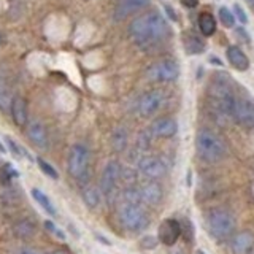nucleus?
<instances>
[{
    "label": "nucleus",
    "mask_w": 254,
    "mask_h": 254,
    "mask_svg": "<svg viewBox=\"0 0 254 254\" xmlns=\"http://www.w3.org/2000/svg\"><path fill=\"white\" fill-rule=\"evenodd\" d=\"M129 34L135 45L146 50V48L156 46L159 42H164L169 37L170 29L161 13L148 11L130 22Z\"/></svg>",
    "instance_id": "f257e3e1"
},
{
    "label": "nucleus",
    "mask_w": 254,
    "mask_h": 254,
    "mask_svg": "<svg viewBox=\"0 0 254 254\" xmlns=\"http://www.w3.org/2000/svg\"><path fill=\"white\" fill-rule=\"evenodd\" d=\"M195 149L200 159L206 162H218L226 156V143L218 133L210 129L198 130L195 137Z\"/></svg>",
    "instance_id": "f03ea898"
},
{
    "label": "nucleus",
    "mask_w": 254,
    "mask_h": 254,
    "mask_svg": "<svg viewBox=\"0 0 254 254\" xmlns=\"http://www.w3.org/2000/svg\"><path fill=\"white\" fill-rule=\"evenodd\" d=\"M119 221L130 232H141L149 224V218L140 203L124 202L119 205Z\"/></svg>",
    "instance_id": "7ed1b4c3"
},
{
    "label": "nucleus",
    "mask_w": 254,
    "mask_h": 254,
    "mask_svg": "<svg viewBox=\"0 0 254 254\" xmlns=\"http://www.w3.org/2000/svg\"><path fill=\"white\" fill-rule=\"evenodd\" d=\"M235 229L232 214L226 210H213L208 216V230L216 240H226Z\"/></svg>",
    "instance_id": "20e7f679"
},
{
    "label": "nucleus",
    "mask_w": 254,
    "mask_h": 254,
    "mask_svg": "<svg viewBox=\"0 0 254 254\" xmlns=\"http://www.w3.org/2000/svg\"><path fill=\"white\" fill-rule=\"evenodd\" d=\"M68 173L76 180H81L87 173V167H89V151L84 145H73L68 154Z\"/></svg>",
    "instance_id": "39448f33"
},
{
    "label": "nucleus",
    "mask_w": 254,
    "mask_h": 254,
    "mask_svg": "<svg viewBox=\"0 0 254 254\" xmlns=\"http://www.w3.org/2000/svg\"><path fill=\"white\" fill-rule=\"evenodd\" d=\"M180 75V67L175 61L165 59L156 62L153 67L148 68V78L156 83H170L175 81Z\"/></svg>",
    "instance_id": "423d86ee"
},
{
    "label": "nucleus",
    "mask_w": 254,
    "mask_h": 254,
    "mask_svg": "<svg viewBox=\"0 0 254 254\" xmlns=\"http://www.w3.org/2000/svg\"><path fill=\"white\" fill-rule=\"evenodd\" d=\"M121 165H119L118 161H110L107 162L105 169L102 172V178H100V192L102 195L110 197L111 194L115 192L116 185L119 178H121Z\"/></svg>",
    "instance_id": "0eeeda50"
},
{
    "label": "nucleus",
    "mask_w": 254,
    "mask_h": 254,
    "mask_svg": "<svg viewBox=\"0 0 254 254\" xmlns=\"http://www.w3.org/2000/svg\"><path fill=\"white\" fill-rule=\"evenodd\" d=\"M164 102V94L157 89L148 91L146 94L141 95V99L138 102V113L143 118H149L154 113H157V110L161 108Z\"/></svg>",
    "instance_id": "6e6552de"
},
{
    "label": "nucleus",
    "mask_w": 254,
    "mask_h": 254,
    "mask_svg": "<svg viewBox=\"0 0 254 254\" xmlns=\"http://www.w3.org/2000/svg\"><path fill=\"white\" fill-rule=\"evenodd\" d=\"M138 170L145 175L146 178L151 180H157L165 175L167 172V165L162 161L161 157H156V156H146L140 159L138 162Z\"/></svg>",
    "instance_id": "1a4fd4ad"
},
{
    "label": "nucleus",
    "mask_w": 254,
    "mask_h": 254,
    "mask_svg": "<svg viewBox=\"0 0 254 254\" xmlns=\"http://www.w3.org/2000/svg\"><path fill=\"white\" fill-rule=\"evenodd\" d=\"M232 118L246 129H254V103L243 99L235 100Z\"/></svg>",
    "instance_id": "9d476101"
},
{
    "label": "nucleus",
    "mask_w": 254,
    "mask_h": 254,
    "mask_svg": "<svg viewBox=\"0 0 254 254\" xmlns=\"http://www.w3.org/2000/svg\"><path fill=\"white\" fill-rule=\"evenodd\" d=\"M159 242H162L167 246H172L178 242L181 237V224L177 219H165L161 226H159Z\"/></svg>",
    "instance_id": "9b49d317"
},
{
    "label": "nucleus",
    "mask_w": 254,
    "mask_h": 254,
    "mask_svg": "<svg viewBox=\"0 0 254 254\" xmlns=\"http://www.w3.org/2000/svg\"><path fill=\"white\" fill-rule=\"evenodd\" d=\"M149 5V0H118L115 8V19L123 21L129 18L135 11H140L141 8Z\"/></svg>",
    "instance_id": "f8f14e48"
},
{
    "label": "nucleus",
    "mask_w": 254,
    "mask_h": 254,
    "mask_svg": "<svg viewBox=\"0 0 254 254\" xmlns=\"http://www.w3.org/2000/svg\"><path fill=\"white\" fill-rule=\"evenodd\" d=\"M151 133L154 135V137H159V138H170L173 137L175 133L178 130V124L175 121L173 118H169V116H164V118H159L153 123L151 126Z\"/></svg>",
    "instance_id": "ddd939ff"
},
{
    "label": "nucleus",
    "mask_w": 254,
    "mask_h": 254,
    "mask_svg": "<svg viewBox=\"0 0 254 254\" xmlns=\"http://www.w3.org/2000/svg\"><path fill=\"white\" fill-rule=\"evenodd\" d=\"M27 137L40 149H48V146H50V138H48L46 127L40 121L29 123V126H27Z\"/></svg>",
    "instance_id": "4468645a"
},
{
    "label": "nucleus",
    "mask_w": 254,
    "mask_h": 254,
    "mask_svg": "<svg viewBox=\"0 0 254 254\" xmlns=\"http://www.w3.org/2000/svg\"><path fill=\"white\" fill-rule=\"evenodd\" d=\"M162 186L156 181H149L146 185H143L140 189V197L141 202H145L148 205H157L162 200Z\"/></svg>",
    "instance_id": "2eb2a0df"
},
{
    "label": "nucleus",
    "mask_w": 254,
    "mask_h": 254,
    "mask_svg": "<svg viewBox=\"0 0 254 254\" xmlns=\"http://www.w3.org/2000/svg\"><path fill=\"white\" fill-rule=\"evenodd\" d=\"M10 111L13 116V121L16 126H26L27 124V105L21 95H14L10 103Z\"/></svg>",
    "instance_id": "dca6fc26"
},
{
    "label": "nucleus",
    "mask_w": 254,
    "mask_h": 254,
    "mask_svg": "<svg viewBox=\"0 0 254 254\" xmlns=\"http://www.w3.org/2000/svg\"><path fill=\"white\" fill-rule=\"evenodd\" d=\"M253 245H254V235L248 232V230H243V232L237 234L232 238V243H230L234 254H246L253 248Z\"/></svg>",
    "instance_id": "f3484780"
},
{
    "label": "nucleus",
    "mask_w": 254,
    "mask_h": 254,
    "mask_svg": "<svg viewBox=\"0 0 254 254\" xmlns=\"http://www.w3.org/2000/svg\"><path fill=\"white\" fill-rule=\"evenodd\" d=\"M227 59L229 62L232 64V65L237 68V70H246L250 67V61L246 58V54L240 50L238 46H229L227 48Z\"/></svg>",
    "instance_id": "a211bd4d"
},
{
    "label": "nucleus",
    "mask_w": 254,
    "mask_h": 254,
    "mask_svg": "<svg viewBox=\"0 0 254 254\" xmlns=\"http://www.w3.org/2000/svg\"><path fill=\"white\" fill-rule=\"evenodd\" d=\"M185 50L189 54H198L205 50V43L200 37H197L194 32H188L185 35Z\"/></svg>",
    "instance_id": "6ab92c4d"
},
{
    "label": "nucleus",
    "mask_w": 254,
    "mask_h": 254,
    "mask_svg": "<svg viewBox=\"0 0 254 254\" xmlns=\"http://www.w3.org/2000/svg\"><path fill=\"white\" fill-rule=\"evenodd\" d=\"M198 29L205 35V37H210L216 32V19L211 13H202L198 16Z\"/></svg>",
    "instance_id": "aec40b11"
},
{
    "label": "nucleus",
    "mask_w": 254,
    "mask_h": 254,
    "mask_svg": "<svg viewBox=\"0 0 254 254\" xmlns=\"http://www.w3.org/2000/svg\"><path fill=\"white\" fill-rule=\"evenodd\" d=\"M83 200L89 208H97L102 202V192L99 188L95 186H87L83 189Z\"/></svg>",
    "instance_id": "412c9836"
},
{
    "label": "nucleus",
    "mask_w": 254,
    "mask_h": 254,
    "mask_svg": "<svg viewBox=\"0 0 254 254\" xmlns=\"http://www.w3.org/2000/svg\"><path fill=\"white\" fill-rule=\"evenodd\" d=\"M127 141H129V135H127V130L124 127H118V129L111 135V145H113L115 151L121 153L127 148Z\"/></svg>",
    "instance_id": "4be33fe9"
},
{
    "label": "nucleus",
    "mask_w": 254,
    "mask_h": 254,
    "mask_svg": "<svg viewBox=\"0 0 254 254\" xmlns=\"http://www.w3.org/2000/svg\"><path fill=\"white\" fill-rule=\"evenodd\" d=\"M14 235L18 238H29L35 234V224L29 219H21L19 222H16L14 227Z\"/></svg>",
    "instance_id": "5701e85b"
},
{
    "label": "nucleus",
    "mask_w": 254,
    "mask_h": 254,
    "mask_svg": "<svg viewBox=\"0 0 254 254\" xmlns=\"http://www.w3.org/2000/svg\"><path fill=\"white\" fill-rule=\"evenodd\" d=\"M32 197H34L35 200H37L40 205H42V208H45L46 213H50L51 216H54V214H56V208H54V205L51 203L50 197H48L46 194H43L42 190L37 189V188L32 189Z\"/></svg>",
    "instance_id": "b1692460"
},
{
    "label": "nucleus",
    "mask_w": 254,
    "mask_h": 254,
    "mask_svg": "<svg viewBox=\"0 0 254 254\" xmlns=\"http://www.w3.org/2000/svg\"><path fill=\"white\" fill-rule=\"evenodd\" d=\"M10 97V87L6 86V83L3 79H0V110L2 111H8L10 110V103H11Z\"/></svg>",
    "instance_id": "393cba45"
},
{
    "label": "nucleus",
    "mask_w": 254,
    "mask_h": 254,
    "mask_svg": "<svg viewBox=\"0 0 254 254\" xmlns=\"http://www.w3.org/2000/svg\"><path fill=\"white\" fill-rule=\"evenodd\" d=\"M218 14H219V21L222 22V26H226V27H234V24H235V16H234L232 11L229 10V8L221 6Z\"/></svg>",
    "instance_id": "a878e982"
},
{
    "label": "nucleus",
    "mask_w": 254,
    "mask_h": 254,
    "mask_svg": "<svg viewBox=\"0 0 254 254\" xmlns=\"http://www.w3.org/2000/svg\"><path fill=\"white\" fill-rule=\"evenodd\" d=\"M124 202H130V203H141V197H140V189L135 188H126L123 192Z\"/></svg>",
    "instance_id": "bb28decb"
},
{
    "label": "nucleus",
    "mask_w": 254,
    "mask_h": 254,
    "mask_svg": "<svg viewBox=\"0 0 254 254\" xmlns=\"http://www.w3.org/2000/svg\"><path fill=\"white\" fill-rule=\"evenodd\" d=\"M13 177H16V170L13 169L10 164L0 165V183H3V185H8Z\"/></svg>",
    "instance_id": "cd10ccee"
},
{
    "label": "nucleus",
    "mask_w": 254,
    "mask_h": 254,
    "mask_svg": "<svg viewBox=\"0 0 254 254\" xmlns=\"http://www.w3.org/2000/svg\"><path fill=\"white\" fill-rule=\"evenodd\" d=\"M37 162H38V167H40V169H42V172H43V173H46L50 178H53V180H58V178H59L58 172H56V170L53 169V167H51L50 164H48L46 161H43L42 157H38V159H37Z\"/></svg>",
    "instance_id": "c85d7f7f"
},
{
    "label": "nucleus",
    "mask_w": 254,
    "mask_h": 254,
    "mask_svg": "<svg viewBox=\"0 0 254 254\" xmlns=\"http://www.w3.org/2000/svg\"><path fill=\"white\" fill-rule=\"evenodd\" d=\"M234 10H235V14H237V18L238 19H240L243 24H246V22H248V18H246V13L242 10V8H240V5H235L234 6Z\"/></svg>",
    "instance_id": "c756f323"
},
{
    "label": "nucleus",
    "mask_w": 254,
    "mask_h": 254,
    "mask_svg": "<svg viewBox=\"0 0 254 254\" xmlns=\"http://www.w3.org/2000/svg\"><path fill=\"white\" fill-rule=\"evenodd\" d=\"M18 254H42V253L35 248H30V246H24V248H21L18 251Z\"/></svg>",
    "instance_id": "7c9ffc66"
},
{
    "label": "nucleus",
    "mask_w": 254,
    "mask_h": 254,
    "mask_svg": "<svg viewBox=\"0 0 254 254\" xmlns=\"http://www.w3.org/2000/svg\"><path fill=\"white\" fill-rule=\"evenodd\" d=\"M143 242H145V243H143V246H148V248H154V246H156V238H153V237H148Z\"/></svg>",
    "instance_id": "2f4dec72"
},
{
    "label": "nucleus",
    "mask_w": 254,
    "mask_h": 254,
    "mask_svg": "<svg viewBox=\"0 0 254 254\" xmlns=\"http://www.w3.org/2000/svg\"><path fill=\"white\" fill-rule=\"evenodd\" d=\"M181 3L185 6H188V8H194V6H197L198 0H181Z\"/></svg>",
    "instance_id": "473e14b6"
},
{
    "label": "nucleus",
    "mask_w": 254,
    "mask_h": 254,
    "mask_svg": "<svg viewBox=\"0 0 254 254\" xmlns=\"http://www.w3.org/2000/svg\"><path fill=\"white\" fill-rule=\"evenodd\" d=\"M48 254H68V253L62 251V250H56V251H51V253H48Z\"/></svg>",
    "instance_id": "72a5a7b5"
},
{
    "label": "nucleus",
    "mask_w": 254,
    "mask_h": 254,
    "mask_svg": "<svg viewBox=\"0 0 254 254\" xmlns=\"http://www.w3.org/2000/svg\"><path fill=\"white\" fill-rule=\"evenodd\" d=\"M172 254H185V251H183V250H177V251H173Z\"/></svg>",
    "instance_id": "f704fd0d"
},
{
    "label": "nucleus",
    "mask_w": 254,
    "mask_h": 254,
    "mask_svg": "<svg viewBox=\"0 0 254 254\" xmlns=\"http://www.w3.org/2000/svg\"><path fill=\"white\" fill-rule=\"evenodd\" d=\"M2 42H3V37H2V34H0V46H2Z\"/></svg>",
    "instance_id": "c9c22d12"
},
{
    "label": "nucleus",
    "mask_w": 254,
    "mask_h": 254,
    "mask_svg": "<svg viewBox=\"0 0 254 254\" xmlns=\"http://www.w3.org/2000/svg\"><path fill=\"white\" fill-rule=\"evenodd\" d=\"M246 2H248L250 5H254V0H246Z\"/></svg>",
    "instance_id": "e433bc0d"
},
{
    "label": "nucleus",
    "mask_w": 254,
    "mask_h": 254,
    "mask_svg": "<svg viewBox=\"0 0 254 254\" xmlns=\"http://www.w3.org/2000/svg\"><path fill=\"white\" fill-rule=\"evenodd\" d=\"M195 254H205V253L202 250H198V251H195Z\"/></svg>",
    "instance_id": "4c0bfd02"
}]
</instances>
